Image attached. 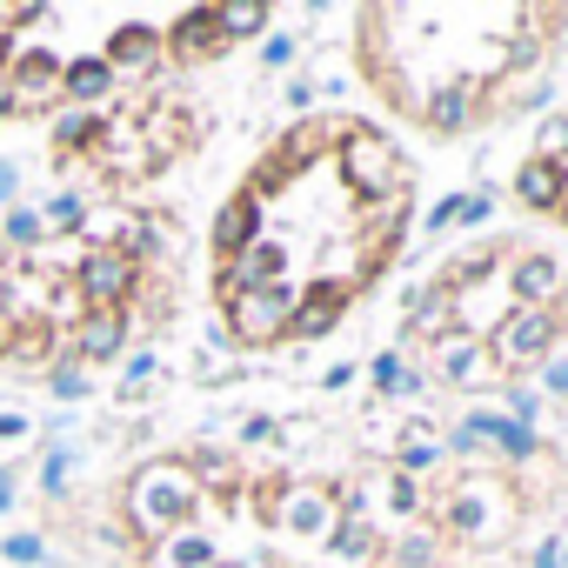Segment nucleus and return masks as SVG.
Wrapping results in <instances>:
<instances>
[{
    "label": "nucleus",
    "instance_id": "nucleus-5",
    "mask_svg": "<svg viewBox=\"0 0 568 568\" xmlns=\"http://www.w3.org/2000/svg\"><path fill=\"white\" fill-rule=\"evenodd\" d=\"M281 274H288V247H281V241H254L234 261H221V302L227 295H254V288H281Z\"/></svg>",
    "mask_w": 568,
    "mask_h": 568
},
{
    "label": "nucleus",
    "instance_id": "nucleus-34",
    "mask_svg": "<svg viewBox=\"0 0 568 568\" xmlns=\"http://www.w3.org/2000/svg\"><path fill=\"white\" fill-rule=\"evenodd\" d=\"M541 388L568 395V362H561V355H548V362H541Z\"/></svg>",
    "mask_w": 568,
    "mask_h": 568
},
{
    "label": "nucleus",
    "instance_id": "nucleus-9",
    "mask_svg": "<svg viewBox=\"0 0 568 568\" xmlns=\"http://www.w3.org/2000/svg\"><path fill=\"white\" fill-rule=\"evenodd\" d=\"M342 315H348V281H315V288L295 302V322H288V335L315 342V335H328Z\"/></svg>",
    "mask_w": 568,
    "mask_h": 568
},
{
    "label": "nucleus",
    "instance_id": "nucleus-11",
    "mask_svg": "<svg viewBox=\"0 0 568 568\" xmlns=\"http://www.w3.org/2000/svg\"><path fill=\"white\" fill-rule=\"evenodd\" d=\"M515 194H521V207L555 214V207H561V194H568V161L528 154V161H521V174H515Z\"/></svg>",
    "mask_w": 568,
    "mask_h": 568
},
{
    "label": "nucleus",
    "instance_id": "nucleus-25",
    "mask_svg": "<svg viewBox=\"0 0 568 568\" xmlns=\"http://www.w3.org/2000/svg\"><path fill=\"white\" fill-rule=\"evenodd\" d=\"M508 422L535 435V422H541V395H528V388H515V395H508Z\"/></svg>",
    "mask_w": 568,
    "mask_h": 568
},
{
    "label": "nucleus",
    "instance_id": "nucleus-2",
    "mask_svg": "<svg viewBox=\"0 0 568 568\" xmlns=\"http://www.w3.org/2000/svg\"><path fill=\"white\" fill-rule=\"evenodd\" d=\"M555 335H561V315L555 308H508L501 322H495V335H488V362L495 368H535V362H548L555 355Z\"/></svg>",
    "mask_w": 568,
    "mask_h": 568
},
{
    "label": "nucleus",
    "instance_id": "nucleus-41",
    "mask_svg": "<svg viewBox=\"0 0 568 568\" xmlns=\"http://www.w3.org/2000/svg\"><path fill=\"white\" fill-rule=\"evenodd\" d=\"M14 435H28V422L21 415H0V442H14Z\"/></svg>",
    "mask_w": 568,
    "mask_h": 568
},
{
    "label": "nucleus",
    "instance_id": "nucleus-39",
    "mask_svg": "<svg viewBox=\"0 0 568 568\" xmlns=\"http://www.w3.org/2000/svg\"><path fill=\"white\" fill-rule=\"evenodd\" d=\"M315 101V81H288V108H308Z\"/></svg>",
    "mask_w": 568,
    "mask_h": 568
},
{
    "label": "nucleus",
    "instance_id": "nucleus-13",
    "mask_svg": "<svg viewBox=\"0 0 568 568\" xmlns=\"http://www.w3.org/2000/svg\"><path fill=\"white\" fill-rule=\"evenodd\" d=\"M168 48H174V61H207V54H221V48H227V34H221L214 8H187V14L174 21Z\"/></svg>",
    "mask_w": 568,
    "mask_h": 568
},
{
    "label": "nucleus",
    "instance_id": "nucleus-6",
    "mask_svg": "<svg viewBox=\"0 0 568 568\" xmlns=\"http://www.w3.org/2000/svg\"><path fill=\"white\" fill-rule=\"evenodd\" d=\"M561 267H555V254H535V247H521L515 261H508V302L515 308H555L561 302Z\"/></svg>",
    "mask_w": 568,
    "mask_h": 568
},
{
    "label": "nucleus",
    "instance_id": "nucleus-15",
    "mask_svg": "<svg viewBox=\"0 0 568 568\" xmlns=\"http://www.w3.org/2000/svg\"><path fill=\"white\" fill-rule=\"evenodd\" d=\"M281 521H288L295 535L328 541V535H335V495H328V488H288V501H281Z\"/></svg>",
    "mask_w": 568,
    "mask_h": 568
},
{
    "label": "nucleus",
    "instance_id": "nucleus-29",
    "mask_svg": "<svg viewBox=\"0 0 568 568\" xmlns=\"http://www.w3.org/2000/svg\"><path fill=\"white\" fill-rule=\"evenodd\" d=\"M54 395H61V402H74V395H88V375H81L74 362H61V368H54Z\"/></svg>",
    "mask_w": 568,
    "mask_h": 568
},
{
    "label": "nucleus",
    "instance_id": "nucleus-35",
    "mask_svg": "<svg viewBox=\"0 0 568 568\" xmlns=\"http://www.w3.org/2000/svg\"><path fill=\"white\" fill-rule=\"evenodd\" d=\"M48 214H54V227H74V221H81V201H74V194H54Z\"/></svg>",
    "mask_w": 568,
    "mask_h": 568
},
{
    "label": "nucleus",
    "instance_id": "nucleus-14",
    "mask_svg": "<svg viewBox=\"0 0 568 568\" xmlns=\"http://www.w3.org/2000/svg\"><path fill=\"white\" fill-rule=\"evenodd\" d=\"M261 241V201H247V194H234L221 214H214V254L221 261H234L241 247H254Z\"/></svg>",
    "mask_w": 568,
    "mask_h": 568
},
{
    "label": "nucleus",
    "instance_id": "nucleus-37",
    "mask_svg": "<svg viewBox=\"0 0 568 568\" xmlns=\"http://www.w3.org/2000/svg\"><path fill=\"white\" fill-rule=\"evenodd\" d=\"M528 568H561V541H541V548H535V561H528Z\"/></svg>",
    "mask_w": 568,
    "mask_h": 568
},
{
    "label": "nucleus",
    "instance_id": "nucleus-24",
    "mask_svg": "<svg viewBox=\"0 0 568 568\" xmlns=\"http://www.w3.org/2000/svg\"><path fill=\"white\" fill-rule=\"evenodd\" d=\"M495 214V187H481V194H462V214H455V227H481Z\"/></svg>",
    "mask_w": 568,
    "mask_h": 568
},
{
    "label": "nucleus",
    "instance_id": "nucleus-21",
    "mask_svg": "<svg viewBox=\"0 0 568 568\" xmlns=\"http://www.w3.org/2000/svg\"><path fill=\"white\" fill-rule=\"evenodd\" d=\"M395 468H402V481H415V475H428V468H442V442H435L428 428H415V435L402 442V455H395Z\"/></svg>",
    "mask_w": 568,
    "mask_h": 568
},
{
    "label": "nucleus",
    "instance_id": "nucleus-17",
    "mask_svg": "<svg viewBox=\"0 0 568 568\" xmlns=\"http://www.w3.org/2000/svg\"><path fill=\"white\" fill-rule=\"evenodd\" d=\"M121 342H128V315H121V308H94V315L74 328V355H81V362H108V355H121Z\"/></svg>",
    "mask_w": 568,
    "mask_h": 568
},
{
    "label": "nucleus",
    "instance_id": "nucleus-27",
    "mask_svg": "<svg viewBox=\"0 0 568 568\" xmlns=\"http://www.w3.org/2000/svg\"><path fill=\"white\" fill-rule=\"evenodd\" d=\"M168 561H174V568H207V561H214V548L187 535V541H174V548H168Z\"/></svg>",
    "mask_w": 568,
    "mask_h": 568
},
{
    "label": "nucleus",
    "instance_id": "nucleus-40",
    "mask_svg": "<svg viewBox=\"0 0 568 568\" xmlns=\"http://www.w3.org/2000/svg\"><path fill=\"white\" fill-rule=\"evenodd\" d=\"M148 375H154V355H134V362H128V388H134V382H148Z\"/></svg>",
    "mask_w": 568,
    "mask_h": 568
},
{
    "label": "nucleus",
    "instance_id": "nucleus-7",
    "mask_svg": "<svg viewBox=\"0 0 568 568\" xmlns=\"http://www.w3.org/2000/svg\"><path fill=\"white\" fill-rule=\"evenodd\" d=\"M81 295H88L94 308H121V302L134 295V261H128L121 247H94V254L81 261Z\"/></svg>",
    "mask_w": 568,
    "mask_h": 568
},
{
    "label": "nucleus",
    "instance_id": "nucleus-44",
    "mask_svg": "<svg viewBox=\"0 0 568 568\" xmlns=\"http://www.w3.org/2000/svg\"><path fill=\"white\" fill-rule=\"evenodd\" d=\"M14 501V475H0V508H8Z\"/></svg>",
    "mask_w": 568,
    "mask_h": 568
},
{
    "label": "nucleus",
    "instance_id": "nucleus-20",
    "mask_svg": "<svg viewBox=\"0 0 568 568\" xmlns=\"http://www.w3.org/2000/svg\"><path fill=\"white\" fill-rule=\"evenodd\" d=\"M154 54H161V34L141 28V21L134 28H114V41H108V68H148Z\"/></svg>",
    "mask_w": 568,
    "mask_h": 568
},
{
    "label": "nucleus",
    "instance_id": "nucleus-3",
    "mask_svg": "<svg viewBox=\"0 0 568 568\" xmlns=\"http://www.w3.org/2000/svg\"><path fill=\"white\" fill-rule=\"evenodd\" d=\"M134 515H141L148 535L181 528V521L194 515V481H187V468H174V462L141 468V475H134Z\"/></svg>",
    "mask_w": 568,
    "mask_h": 568
},
{
    "label": "nucleus",
    "instance_id": "nucleus-31",
    "mask_svg": "<svg viewBox=\"0 0 568 568\" xmlns=\"http://www.w3.org/2000/svg\"><path fill=\"white\" fill-rule=\"evenodd\" d=\"M41 535H8V561H41Z\"/></svg>",
    "mask_w": 568,
    "mask_h": 568
},
{
    "label": "nucleus",
    "instance_id": "nucleus-18",
    "mask_svg": "<svg viewBox=\"0 0 568 568\" xmlns=\"http://www.w3.org/2000/svg\"><path fill=\"white\" fill-rule=\"evenodd\" d=\"M462 428H468V442H475V448L488 442V448H501L508 462H528V455H535V435H528V428H515L508 415H488V408H475Z\"/></svg>",
    "mask_w": 568,
    "mask_h": 568
},
{
    "label": "nucleus",
    "instance_id": "nucleus-19",
    "mask_svg": "<svg viewBox=\"0 0 568 568\" xmlns=\"http://www.w3.org/2000/svg\"><path fill=\"white\" fill-rule=\"evenodd\" d=\"M108 94H114V68H108V61H74V68H61V101L94 108V101H108Z\"/></svg>",
    "mask_w": 568,
    "mask_h": 568
},
{
    "label": "nucleus",
    "instance_id": "nucleus-23",
    "mask_svg": "<svg viewBox=\"0 0 568 568\" xmlns=\"http://www.w3.org/2000/svg\"><path fill=\"white\" fill-rule=\"evenodd\" d=\"M375 388H382V395H415L422 382H415V375H408L395 355H375Z\"/></svg>",
    "mask_w": 568,
    "mask_h": 568
},
{
    "label": "nucleus",
    "instance_id": "nucleus-22",
    "mask_svg": "<svg viewBox=\"0 0 568 568\" xmlns=\"http://www.w3.org/2000/svg\"><path fill=\"white\" fill-rule=\"evenodd\" d=\"M214 21H221L227 41H247V34L267 28V8H261V0H234V8H214Z\"/></svg>",
    "mask_w": 568,
    "mask_h": 568
},
{
    "label": "nucleus",
    "instance_id": "nucleus-33",
    "mask_svg": "<svg viewBox=\"0 0 568 568\" xmlns=\"http://www.w3.org/2000/svg\"><path fill=\"white\" fill-rule=\"evenodd\" d=\"M395 555H402V561H428V555H435V535H422V528H415V535H408Z\"/></svg>",
    "mask_w": 568,
    "mask_h": 568
},
{
    "label": "nucleus",
    "instance_id": "nucleus-30",
    "mask_svg": "<svg viewBox=\"0 0 568 568\" xmlns=\"http://www.w3.org/2000/svg\"><path fill=\"white\" fill-rule=\"evenodd\" d=\"M68 468H74V455H68V448H54V455H48V468H41V481H48V488H68Z\"/></svg>",
    "mask_w": 568,
    "mask_h": 568
},
{
    "label": "nucleus",
    "instance_id": "nucleus-16",
    "mask_svg": "<svg viewBox=\"0 0 568 568\" xmlns=\"http://www.w3.org/2000/svg\"><path fill=\"white\" fill-rule=\"evenodd\" d=\"M448 528H455V535H468V541L501 535V495H495V488H462V495H455V508H448Z\"/></svg>",
    "mask_w": 568,
    "mask_h": 568
},
{
    "label": "nucleus",
    "instance_id": "nucleus-8",
    "mask_svg": "<svg viewBox=\"0 0 568 568\" xmlns=\"http://www.w3.org/2000/svg\"><path fill=\"white\" fill-rule=\"evenodd\" d=\"M61 101V68L48 54H28L14 74H8V114H41Z\"/></svg>",
    "mask_w": 568,
    "mask_h": 568
},
{
    "label": "nucleus",
    "instance_id": "nucleus-10",
    "mask_svg": "<svg viewBox=\"0 0 568 568\" xmlns=\"http://www.w3.org/2000/svg\"><path fill=\"white\" fill-rule=\"evenodd\" d=\"M415 114L435 128V134H462L475 121V81H435L428 101H415Z\"/></svg>",
    "mask_w": 568,
    "mask_h": 568
},
{
    "label": "nucleus",
    "instance_id": "nucleus-42",
    "mask_svg": "<svg viewBox=\"0 0 568 568\" xmlns=\"http://www.w3.org/2000/svg\"><path fill=\"white\" fill-rule=\"evenodd\" d=\"M8 201H14V168L0 161V207H8Z\"/></svg>",
    "mask_w": 568,
    "mask_h": 568
},
{
    "label": "nucleus",
    "instance_id": "nucleus-12",
    "mask_svg": "<svg viewBox=\"0 0 568 568\" xmlns=\"http://www.w3.org/2000/svg\"><path fill=\"white\" fill-rule=\"evenodd\" d=\"M435 368H442V382H455V388L495 382V362H488V348H481L475 335H448V342L435 348Z\"/></svg>",
    "mask_w": 568,
    "mask_h": 568
},
{
    "label": "nucleus",
    "instance_id": "nucleus-46",
    "mask_svg": "<svg viewBox=\"0 0 568 568\" xmlns=\"http://www.w3.org/2000/svg\"><path fill=\"white\" fill-rule=\"evenodd\" d=\"M0 114H8V81H0Z\"/></svg>",
    "mask_w": 568,
    "mask_h": 568
},
{
    "label": "nucleus",
    "instance_id": "nucleus-47",
    "mask_svg": "<svg viewBox=\"0 0 568 568\" xmlns=\"http://www.w3.org/2000/svg\"><path fill=\"white\" fill-rule=\"evenodd\" d=\"M555 214H561V221H568V194H561V207H555Z\"/></svg>",
    "mask_w": 568,
    "mask_h": 568
},
{
    "label": "nucleus",
    "instance_id": "nucleus-28",
    "mask_svg": "<svg viewBox=\"0 0 568 568\" xmlns=\"http://www.w3.org/2000/svg\"><path fill=\"white\" fill-rule=\"evenodd\" d=\"M54 141H61V148H88V141H94V121H88V114H68Z\"/></svg>",
    "mask_w": 568,
    "mask_h": 568
},
{
    "label": "nucleus",
    "instance_id": "nucleus-26",
    "mask_svg": "<svg viewBox=\"0 0 568 568\" xmlns=\"http://www.w3.org/2000/svg\"><path fill=\"white\" fill-rule=\"evenodd\" d=\"M8 241H28L34 247L41 241V214L34 207H8Z\"/></svg>",
    "mask_w": 568,
    "mask_h": 568
},
{
    "label": "nucleus",
    "instance_id": "nucleus-48",
    "mask_svg": "<svg viewBox=\"0 0 568 568\" xmlns=\"http://www.w3.org/2000/svg\"><path fill=\"white\" fill-rule=\"evenodd\" d=\"M561 568H568V541H561Z\"/></svg>",
    "mask_w": 568,
    "mask_h": 568
},
{
    "label": "nucleus",
    "instance_id": "nucleus-36",
    "mask_svg": "<svg viewBox=\"0 0 568 568\" xmlns=\"http://www.w3.org/2000/svg\"><path fill=\"white\" fill-rule=\"evenodd\" d=\"M388 501H395L402 515H415V481H402V475H395V481H388Z\"/></svg>",
    "mask_w": 568,
    "mask_h": 568
},
{
    "label": "nucleus",
    "instance_id": "nucleus-32",
    "mask_svg": "<svg viewBox=\"0 0 568 568\" xmlns=\"http://www.w3.org/2000/svg\"><path fill=\"white\" fill-rule=\"evenodd\" d=\"M455 214H462V194H442V201L428 207V227H455Z\"/></svg>",
    "mask_w": 568,
    "mask_h": 568
},
{
    "label": "nucleus",
    "instance_id": "nucleus-38",
    "mask_svg": "<svg viewBox=\"0 0 568 568\" xmlns=\"http://www.w3.org/2000/svg\"><path fill=\"white\" fill-rule=\"evenodd\" d=\"M295 61V41H267V68H288Z\"/></svg>",
    "mask_w": 568,
    "mask_h": 568
},
{
    "label": "nucleus",
    "instance_id": "nucleus-4",
    "mask_svg": "<svg viewBox=\"0 0 568 568\" xmlns=\"http://www.w3.org/2000/svg\"><path fill=\"white\" fill-rule=\"evenodd\" d=\"M221 308H227V328H234V342H247V348H267V342H281V335H288V322H295V295H288V288L227 295Z\"/></svg>",
    "mask_w": 568,
    "mask_h": 568
},
{
    "label": "nucleus",
    "instance_id": "nucleus-1",
    "mask_svg": "<svg viewBox=\"0 0 568 568\" xmlns=\"http://www.w3.org/2000/svg\"><path fill=\"white\" fill-rule=\"evenodd\" d=\"M342 181H348L362 201H382V194H402V187H408V168H402V154H395L388 134L348 128V134H342Z\"/></svg>",
    "mask_w": 568,
    "mask_h": 568
},
{
    "label": "nucleus",
    "instance_id": "nucleus-45",
    "mask_svg": "<svg viewBox=\"0 0 568 568\" xmlns=\"http://www.w3.org/2000/svg\"><path fill=\"white\" fill-rule=\"evenodd\" d=\"M561 161H568V121H561Z\"/></svg>",
    "mask_w": 568,
    "mask_h": 568
},
{
    "label": "nucleus",
    "instance_id": "nucleus-43",
    "mask_svg": "<svg viewBox=\"0 0 568 568\" xmlns=\"http://www.w3.org/2000/svg\"><path fill=\"white\" fill-rule=\"evenodd\" d=\"M14 315V288H8V281H0V322H8Z\"/></svg>",
    "mask_w": 568,
    "mask_h": 568
}]
</instances>
